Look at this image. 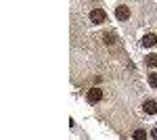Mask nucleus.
Masks as SVG:
<instances>
[{
    "label": "nucleus",
    "mask_w": 157,
    "mask_h": 140,
    "mask_svg": "<svg viewBox=\"0 0 157 140\" xmlns=\"http://www.w3.org/2000/svg\"><path fill=\"white\" fill-rule=\"evenodd\" d=\"M105 19H107V15H105V11H101V9H94V11L90 13V21H92V23H103V21H105Z\"/></svg>",
    "instance_id": "1"
},
{
    "label": "nucleus",
    "mask_w": 157,
    "mask_h": 140,
    "mask_svg": "<svg viewBox=\"0 0 157 140\" xmlns=\"http://www.w3.org/2000/svg\"><path fill=\"white\" fill-rule=\"evenodd\" d=\"M143 111H145L147 115H157V103H155V100H145Z\"/></svg>",
    "instance_id": "2"
},
{
    "label": "nucleus",
    "mask_w": 157,
    "mask_h": 140,
    "mask_svg": "<svg viewBox=\"0 0 157 140\" xmlns=\"http://www.w3.org/2000/svg\"><path fill=\"white\" fill-rule=\"evenodd\" d=\"M115 17H117L120 21H126V19L130 17V9H128V6H124V4L117 6V9H115Z\"/></svg>",
    "instance_id": "3"
},
{
    "label": "nucleus",
    "mask_w": 157,
    "mask_h": 140,
    "mask_svg": "<svg viewBox=\"0 0 157 140\" xmlns=\"http://www.w3.org/2000/svg\"><path fill=\"white\" fill-rule=\"evenodd\" d=\"M157 44V36L155 34H147L145 38H143V46L145 48H151V46H155Z\"/></svg>",
    "instance_id": "4"
},
{
    "label": "nucleus",
    "mask_w": 157,
    "mask_h": 140,
    "mask_svg": "<svg viewBox=\"0 0 157 140\" xmlns=\"http://www.w3.org/2000/svg\"><path fill=\"white\" fill-rule=\"evenodd\" d=\"M101 98H103V92H101L98 88H92V90L88 92V100H90V103H98Z\"/></svg>",
    "instance_id": "5"
},
{
    "label": "nucleus",
    "mask_w": 157,
    "mask_h": 140,
    "mask_svg": "<svg viewBox=\"0 0 157 140\" xmlns=\"http://www.w3.org/2000/svg\"><path fill=\"white\" fill-rule=\"evenodd\" d=\"M145 65L147 67H157V55H147L145 57Z\"/></svg>",
    "instance_id": "6"
},
{
    "label": "nucleus",
    "mask_w": 157,
    "mask_h": 140,
    "mask_svg": "<svg viewBox=\"0 0 157 140\" xmlns=\"http://www.w3.org/2000/svg\"><path fill=\"white\" fill-rule=\"evenodd\" d=\"M103 40H105V44H107V46H111V44H115V36L111 34V32H105V36H103Z\"/></svg>",
    "instance_id": "7"
},
{
    "label": "nucleus",
    "mask_w": 157,
    "mask_h": 140,
    "mask_svg": "<svg viewBox=\"0 0 157 140\" xmlns=\"http://www.w3.org/2000/svg\"><path fill=\"white\" fill-rule=\"evenodd\" d=\"M134 138H136V140L147 138V132H145V130H136V132H134Z\"/></svg>",
    "instance_id": "8"
},
{
    "label": "nucleus",
    "mask_w": 157,
    "mask_h": 140,
    "mask_svg": "<svg viewBox=\"0 0 157 140\" xmlns=\"http://www.w3.org/2000/svg\"><path fill=\"white\" fill-rule=\"evenodd\" d=\"M149 84H151L153 88H157V73H153V75L149 78Z\"/></svg>",
    "instance_id": "9"
},
{
    "label": "nucleus",
    "mask_w": 157,
    "mask_h": 140,
    "mask_svg": "<svg viewBox=\"0 0 157 140\" xmlns=\"http://www.w3.org/2000/svg\"><path fill=\"white\" fill-rule=\"evenodd\" d=\"M151 136H153V138H155V140H157V128H155V130H153V132H151Z\"/></svg>",
    "instance_id": "10"
}]
</instances>
